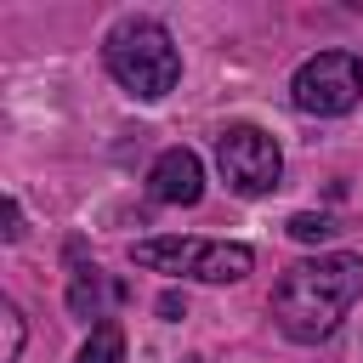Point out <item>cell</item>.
<instances>
[{"instance_id": "cell-3", "label": "cell", "mask_w": 363, "mask_h": 363, "mask_svg": "<svg viewBox=\"0 0 363 363\" xmlns=\"http://www.w3.org/2000/svg\"><path fill=\"white\" fill-rule=\"evenodd\" d=\"M357 96H363V57H352V51H318L289 79V102L301 113H318V119L352 113Z\"/></svg>"}, {"instance_id": "cell-8", "label": "cell", "mask_w": 363, "mask_h": 363, "mask_svg": "<svg viewBox=\"0 0 363 363\" xmlns=\"http://www.w3.org/2000/svg\"><path fill=\"white\" fill-rule=\"evenodd\" d=\"M250 267H255V250H250V244H204L193 278H199V284H238Z\"/></svg>"}, {"instance_id": "cell-4", "label": "cell", "mask_w": 363, "mask_h": 363, "mask_svg": "<svg viewBox=\"0 0 363 363\" xmlns=\"http://www.w3.org/2000/svg\"><path fill=\"white\" fill-rule=\"evenodd\" d=\"M216 164H221V182L233 193H244V199L272 193L278 176H284V153L261 125H227L216 136Z\"/></svg>"}, {"instance_id": "cell-11", "label": "cell", "mask_w": 363, "mask_h": 363, "mask_svg": "<svg viewBox=\"0 0 363 363\" xmlns=\"http://www.w3.org/2000/svg\"><path fill=\"white\" fill-rule=\"evenodd\" d=\"M0 323H6V352H0V363H17V357H23V340H28L23 312H17L11 301H0Z\"/></svg>"}, {"instance_id": "cell-12", "label": "cell", "mask_w": 363, "mask_h": 363, "mask_svg": "<svg viewBox=\"0 0 363 363\" xmlns=\"http://www.w3.org/2000/svg\"><path fill=\"white\" fill-rule=\"evenodd\" d=\"M23 233H28V227H23V204H17V199H6V244H17Z\"/></svg>"}, {"instance_id": "cell-14", "label": "cell", "mask_w": 363, "mask_h": 363, "mask_svg": "<svg viewBox=\"0 0 363 363\" xmlns=\"http://www.w3.org/2000/svg\"><path fill=\"white\" fill-rule=\"evenodd\" d=\"M187 363H204V357H187Z\"/></svg>"}, {"instance_id": "cell-13", "label": "cell", "mask_w": 363, "mask_h": 363, "mask_svg": "<svg viewBox=\"0 0 363 363\" xmlns=\"http://www.w3.org/2000/svg\"><path fill=\"white\" fill-rule=\"evenodd\" d=\"M159 318H170V323H176V318H187V295L164 289V295H159Z\"/></svg>"}, {"instance_id": "cell-7", "label": "cell", "mask_w": 363, "mask_h": 363, "mask_svg": "<svg viewBox=\"0 0 363 363\" xmlns=\"http://www.w3.org/2000/svg\"><path fill=\"white\" fill-rule=\"evenodd\" d=\"M68 312L74 318H102V295H119V289H108L102 284V272L91 267V261H79V244H68Z\"/></svg>"}, {"instance_id": "cell-9", "label": "cell", "mask_w": 363, "mask_h": 363, "mask_svg": "<svg viewBox=\"0 0 363 363\" xmlns=\"http://www.w3.org/2000/svg\"><path fill=\"white\" fill-rule=\"evenodd\" d=\"M74 363H125V329L119 323H96L91 340L74 352Z\"/></svg>"}, {"instance_id": "cell-6", "label": "cell", "mask_w": 363, "mask_h": 363, "mask_svg": "<svg viewBox=\"0 0 363 363\" xmlns=\"http://www.w3.org/2000/svg\"><path fill=\"white\" fill-rule=\"evenodd\" d=\"M199 250H204V238H142V244H130V261L147 267V272H182V278H193Z\"/></svg>"}, {"instance_id": "cell-2", "label": "cell", "mask_w": 363, "mask_h": 363, "mask_svg": "<svg viewBox=\"0 0 363 363\" xmlns=\"http://www.w3.org/2000/svg\"><path fill=\"white\" fill-rule=\"evenodd\" d=\"M102 57H108V74H113L130 96H142V102L170 96L176 79H182V51H176L170 28L153 23V17H125V23H113L108 40H102Z\"/></svg>"}, {"instance_id": "cell-10", "label": "cell", "mask_w": 363, "mask_h": 363, "mask_svg": "<svg viewBox=\"0 0 363 363\" xmlns=\"http://www.w3.org/2000/svg\"><path fill=\"white\" fill-rule=\"evenodd\" d=\"M284 233H289L295 244H318V238H329V233H335V216L301 210V216H289V221H284Z\"/></svg>"}, {"instance_id": "cell-5", "label": "cell", "mask_w": 363, "mask_h": 363, "mask_svg": "<svg viewBox=\"0 0 363 363\" xmlns=\"http://www.w3.org/2000/svg\"><path fill=\"white\" fill-rule=\"evenodd\" d=\"M147 187L159 204H199L204 199V164L193 147H164L147 170Z\"/></svg>"}, {"instance_id": "cell-1", "label": "cell", "mask_w": 363, "mask_h": 363, "mask_svg": "<svg viewBox=\"0 0 363 363\" xmlns=\"http://www.w3.org/2000/svg\"><path fill=\"white\" fill-rule=\"evenodd\" d=\"M363 295V255L352 250H329V255H312V261H295L278 289H272V318L289 340L312 346V340H329L340 329V318L352 312V301Z\"/></svg>"}]
</instances>
